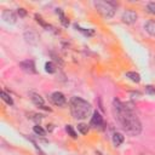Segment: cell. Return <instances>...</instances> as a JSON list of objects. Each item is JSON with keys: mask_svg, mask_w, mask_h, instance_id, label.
Returning a JSON list of instances; mask_svg holds the SVG:
<instances>
[{"mask_svg": "<svg viewBox=\"0 0 155 155\" xmlns=\"http://www.w3.org/2000/svg\"><path fill=\"white\" fill-rule=\"evenodd\" d=\"M113 109H114L115 117L120 122L124 131H126L131 136H138L142 132L140 121L128 104H125L119 99H114Z\"/></svg>", "mask_w": 155, "mask_h": 155, "instance_id": "cell-1", "label": "cell"}, {"mask_svg": "<svg viewBox=\"0 0 155 155\" xmlns=\"http://www.w3.org/2000/svg\"><path fill=\"white\" fill-rule=\"evenodd\" d=\"M69 107H70V113H71V116L76 120H84L86 119L90 113H91V104L80 98V97H73L70 99V103H69Z\"/></svg>", "mask_w": 155, "mask_h": 155, "instance_id": "cell-2", "label": "cell"}, {"mask_svg": "<svg viewBox=\"0 0 155 155\" xmlns=\"http://www.w3.org/2000/svg\"><path fill=\"white\" fill-rule=\"evenodd\" d=\"M96 10L104 17V18H111L115 15L116 11V6L117 4H115L114 1H102V0H97L93 2Z\"/></svg>", "mask_w": 155, "mask_h": 155, "instance_id": "cell-3", "label": "cell"}, {"mask_svg": "<svg viewBox=\"0 0 155 155\" xmlns=\"http://www.w3.org/2000/svg\"><path fill=\"white\" fill-rule=\"evenodd\" d=\"M137 18H138V15H137L136 11H133V10H126V11L122 13V16H121L122 22L126 23V24H133V23L137 21Z\"/></svg>", "mask_w": 155, "mask_h": 155, "instance_id": "cell-4", "label": "cell"}, {"mask_svg": "<svg viewBox=\"0 0 155 155\" xmlns=\"http://www.w3.org/2000/svg\"><path fill=\"white\" fill-rule=\"evenodd\" d=\"M29 97H30V99H31V102L35 104V105H38L39 108H41V109H45V110H48V111H51V109L50 108H47L45 104H44V98L39 94V93H35V92H29Z\"/></svg>", "mask_w": 155, "mask_h": 155, "instance_id": "cell-5", "label": "cell"}, {"mask_svg": "<svg viewBox=\"0 0 155 155\" xmlns=\"http://www.w3.org/2000/svg\"><path fill=\"white\" fill-rule=\"evenodd\" d=\"M19 67H21V68H22V70H24L25 73H29V74H35V73H36L34 61H31V59L22 61V62L19 63Z\"/></svg>", "mask_w": 155, "mask_h": 155, "instance_id": "cell-6", "label": "cell"}, {"mask_svg": "<svg viewBox=\"0 0 155 155\" xmlns=\"http://www.w3.org/2000/svg\"><path fill=\"white\" fill-rule=\"evenodd\" d=\"M104 125V121H103V116L96 110L93 111L92 116H91V121H90V126L94 127V128H98V127H102Z\"/></svg>", "mask_w": 155, "mask_h": 155, "instance_id": "cell-7", "label": "cell"}, {"mask_svg": "<svg viewBox=\"0 0 155 155\" xmlns=\"http://www.w3.org/2000/svg\"><path fill=\"white\" fill-rule=\"evenodd\" d=\"M51 101H52L53 104H56L58 107H62V105H64L67 103V99H65L64 94L62 92H59V91H56V92H53L51 94Z\"/></svg>", "mask_w": 155, "mask_h": 155, "instance_id": "cell-8", "label": "cell"}, {"mask_svg": "<svg viewBox=\"0 0 155 155\" xmlns=\"http://www.w3.org/2000/svg\"><path fill=\"white\" fill-rule=\"evenodd\" d=\"M1 16H2V19L8 24H15L17 22V16L12 10H4Z\"/></svg>", "mask_w": 155, "mask_h": 155, "instance_id": "cell-9", "label": "cell"}, {"mask_svg": "<svg viewBox=\"0 0 155 155\" xmlns=\"http://www.w3.org/2000/svg\"><path fill=\"white\" fill-rule=\"evenodd\" d=\"M24 39L30 45H38V42H39V36L33 30H25L24 31Z\"/></svg>", "mask_w": 155, "mask_h": 155, "instance_id": "cell-10", "label": "cell"}, {"mask_svg": "<svg viewBox=\"0 0 155 155\" xmlns=\"http://www.w3.org/2000/svg\"><path fill=\"white\" fill-rule=\"evenodd\" d=\"M144 29L147 30L148 34H150L151 36H155V21H148L144 24Z\"/></svg>", "mask_w": 155, "mask_h": 155, "instance_id": "cell-11", "label": "cell"}, {"mask_svg": "<svg viewBox=\"0 0 155 155\" xmlns=\"http://www.w3.org/2000/svg\"><path fill=\"white\" fill-rule=\"evenodd\" d=\"M124 136L120 133V132H115L114 134H113V144L115 145V147H119V145H121L122 143H124Z\"/></svg>", "mask_w": 155, "mask_h": 155, "instance_id": "cell-12", "label": "cell"}, {"mask_svg": "<svg viewBox=\"0 0 155 155\" xmlns=\"http://www.w3.org/2000/svg\"><path fill=\"white\" fill-rule=\"evenodd\" d=\"M125 75H126V78H128L131 81H133L136 84H138L140 81V75L138 73H136V71H127Z\"/></svg>", "mask_w": 155, "mask_h": 155, "instance_id": "cell-13", "label": "cell"}, {"mask_svg": "<svg viewBox=\"0 0 155 155\" xmlns=\"http://www.w3.org/2000/svg\"><path fill=\"white\" fill-rule=\"evenodd\" d=\"M45 70L47 71V73H50V74H53V73H56L57 71V65L53 63V62H46L45 63Z\"/></svg>", "mask_w": 155, "mask_h": 155, "instance_id": "cell-14", "label": "cell"}, {"mask_svg": "<svg viewBox=\"0 0 155 155\" xmlns=\"http://www.w3.org/2000/svg\"><path fill=\"white\" fill-rule=\"evenodd\" d=\"M56 12H57V15L59 16V18H61V22H62V24L64 25V27H68L69 25V19L64 16V13H63V11L61 10V8H57L56 10Z\"/></svg>", "mask_w": 155, "mask_h": 155, "instance_id": "cell-15", "label": "cell"}, {"mask_svg": "<svg viewBox=\"0 0 155 155\" xmlns=\"http://www.w3.org/2000/svg\"><path fill=\"white\" fill-rule=\"evenodd\" d=\"M74 27L79 30V31H81L85 36H92L93 34H94V30L93 29H85V28H81V27H79L78 24H74Z\"/></svg>", "mask_w": 155, "mask_h": 155, "instance_id": "cell-16", "label": "cell"}, {"mask_svg": "<svg viewBox=\"0 0 155 155\" xmlns=\"http://www.w3.org/2000/svg\"><path fill=\"white\" fill-rule=\"evenodd\" d=\"M0 96H1V99H2L5 103H7L8 105H13V101H12L11 96H10V94H7L5 91H1Z\"/></svg>", "mask_w": 155, "mask_h": 155, "instance_id": "cell-17", "label": "cell"}, {"mask_svg": "<svg viewBox=\"0 0 155 155\" xmlns=\"http://www.w3.org/2000/svg\"><path fill=\"white\" fill-rule=\"evenodd\" d=\"M78 131H79L81 134H87V132H88V126H87L86 124L81 122V124L78 125Z\"/></svg>", "mask_w": 155, "mask_h": 155, "instance_id": "cell-18", "label": "cell"}, {"mask_svg": "<svg viewBox=\"0 0 155 155\" xmlns=\"http://www.w3.org/2000/svg\"><path fill=\"white\" fill-rule=\"evenodd\" d=\"M33 131H34V133H35V134H38V136H41V137L46 134L45 130H44L41 126H39V125H35V126L33 127Z\"/></svg>", "mask_w": 155, "mask_h": 155, "instance_id": "cell-19", "label": "cell"}, {"mask_svg": "<svg viewBox=\"0 0 155 155\" xmlns=\"http://www.w3.org/2000/svg\"><path fill=\"white\" fill-rule=\"evenodd\" d=\"M65 131L68 132V134H69L71 138H76V137H78V134H76V132L74 131V128H73L71 125H67V126H65Z\"/></svg>", "mask_w": 155, "mask_h": 155, "instance_id": "cell-20", "label": "cell"}, {"mask_svg": "<svg viewBox=\"0 0 155 155\" xmlns=\"http://www.w3.org/2000/svg\"><path fill=\"white\" fill-rule=\"evenodd\" d=\"M35 19H36V22H38V23H40V24H41V25H42V27H44V28H46V29H47V30H48V29H50V28H52V27H51V25H48V24H47V23H45V22H44V21H42V18H41V16H39V15H38V13H36V15H35Z\"/></svg>", "mask_w": 155, "mask_h": 155, "instance_id": "cell-21", "label": "cell"}, {"mask_svg": "<svg viewBox=\"0 0 155 155\" xmlns=\"http://www.w3.org/2000/svg\"><path fill=\"white\" fill-rule=\"evenodd\" d=\"M147 12H149L150 15H155V2H148L147 4Z\"/></svg>", "mask_w": 155, "mask_h": 155, "instance_id": "cell-22", "label": "cell"}, {"mask_svg": "<svg viewBox=\"0 0 155 155\" xmlns=\"http://www.w3.org/2000/svg\"><path fill=\"white\" fill-rule=\"evenodd\" d=\"M145 92H147L148 94H155V86L147 85V86H145Z\"/></svg>", "mask_w": 155, "mask_h": 155, "instance_id": "cell-23", "label": "cell"}, {"mask_svg": "<svg viewBox=\"0 0 155 155\" xmlns=\"http://www.w3.org/2000/svg\"><path fill=\"white\" fill-rule=\"evenodd\" d=\"M31 115H33V116H30L31 120H34V121H36V122H40V120H41V115H40V114H34V113H31Z\"/></svg>", "mask_w": 155, "mask_h": 155, "instance_id": "cell-24", "label": "cell"}, {"mask_svg": "<svg viewBox=\"0 0 155 155\" xmlns=\"http://www.w3.org/2000/svg\"><path fill=\"white\" fill-rule=\"evenodd\" d=\"M17 13L19 15V17H25V16H27V11H25L24 8H18Z\"/></svg>", "mask_w": 155, "mask_h": 155, "instance_id": "cell-25", "label": "cell"}, {"mask_svg": "<svg viewBox=\"0 0 155 155\" xmlns=\"http://www.w3.org/2000/svg\"><path fill=\"white\" fill-rule=\"evenodd\" d=\"M96 155H103L101 151H96Z\"/></svg>", "mask_w": 155, "mask_h": 155, "instance_id": "cell-26", "label": "cell"}]
</instances>
